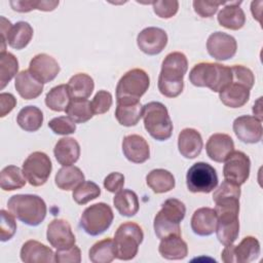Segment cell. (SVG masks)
I'll return each instance as SVG.
<instances>
[{"label": "cell", "mask_w": 263, "mask_h": 263, "mask_svg": "<svg viewBox=\"0 0 263 263\" xmlns=\"http://www.w3.org/2000/svg\"><path fill=\"white\" fill-rule=\"evenodd\" d=\"M218 222L216 234L223 246L232 245L239 234V197L221 196L213 199Z\"/></svg>", "instance_id": "6da1fadb"}, {"label": "cell", "mask_w": 263, "mask_h": 263, "mask_svg": "<svg viewBox=\"0 0 263 263\" xmlns=\"http://www.w3.org/2000/svg\"><path fill=\"white\" fill-rule=\"evenodd\" d=\"M188 70L186 55L180 51L166 54L158 76V89L166 98L178 97L184 88V76Z\"/></svg>", "instance_id": "7a4b0ae2"}, {"label": "cell", "mask_w": 263, "mask_h": 263, "mask_svg": "<svg viewBox=\"0 0 263 263\" xmlns=\"http://www.w3.org/2000/svg\"><path fill=\"white\" fill-rule=\"evenodd\" d=\"M189 80L194 86L208 87L215 92H220L232 82V72L230 67L225 65L202 62L191 69Z\"/></svg>", "instance_id": "3957f363"}, {"label": "cell", "mask_w": 263, "mask_h": 263, "mask_svg": "<svg viewBox=\"0 0 263 263\" xmlns=\"http://www.w3.org/2000/svg\"><path fill=\"white\" fill-rule=\"evenodd\" d=\"M8 211L29 226H38L46 217V203L35 194H15L7 201Z\"/></svg>", "instance_id": "277c9868"}, {"label": "cell", "mask_w": 263, "mask_h": 263, "mask_svg": "<svg viewBox=\"0 0 263 263\" xmlns=\"http://www.w3.org/2000/svg\"><path fill=\"white\" fill-rule=\"evenodd\" d=\"M185 214L186 206L184 202L177 198L166 199L154 218L153 227L156 236L162 239L174 234L181 235L180 223L185 218Z\"/></svg>", "instance_id": "5b68a950"}, {"label": "cell", "mask_w": 263, "mask_h": 263, "mask_svg": "<svg viewBox=\"0 0 263 263\" xmlns=\"http://www.w3.org/2000/svg\"><path fill=\"white\" fill-rule=\"evenodd\" d=\"M144 126L149 135L157 141L172 137L173 122L166 107L160 102H149L143 106Z\"/></svg>", "instance_id": "8992f818"}, {"label": "cell", "mask_w": 263, "mask_h": 263, "mask_svg": "<svg viewBox=\"0 0 263 263\" xmlns=\"http://www.w3.org/2000/svg\"><path fill=\"white\" fill-rule=\"evenodd\" d=\"M144 238V232L135 222H125L119 225L114 234L115 256L119 260L128 261L136 257L139 246Z\"/></svg>", "instance_id": "52a82bcc"}, {"label": "cell", "mask_w": 263, "mask_h": 263, "mask_svg": "<svg viewBox=\"0 0 263 263\" xmlns=\"http://www.w3.org/2000/svg\"><path fill=\"white\" fill-rule=\"evenodd\" d=\"M150 78L143 69H132L121 76L116 85V101H140L148 90Z\"/></svg>", "instance_id": "ba28073f"}, {"label": "cell", "mask_w": 263, "mask_h": 263, "mask_svg": "<svg viewBox=\"0 0 263 263\" xmlns=\"http://www.w3.org/2000/svg\"><path fill=\"white\" fill-rule=\"evenodd\" d=\"M114 214L111 206L98 202L87 206L80 217V227L85 233L97 236L104 233L112 224Z\"/></svg>", "instance_id": "9c48e42d"}, {"label": "cell", "mask_w": 263, "mask_h": 263, "mask_svg": "<svg viewBox=\"0 0 263 263\" xmlns=\"http://www.w3.org/2000/svg\"><path fill=\"white\" fill-rule=\"evenodd\" d=\"M216 170L206 162H196L189 167L186 175V185L190 192L210 193L218 185Z\"/></svg>", "instance_id": "30bf717a"}, {"label": "cell", "mask_w": 263, "mask_h": 263, "mask_svg": "<svg viewBox=\"0 0 263 263\" xmlns=\"http://www.w3.org/2000/svg\"><path fill=\"white\" fill-rule=\"evenodd\" d=\"M52 164L49 156L41 151L31 153L23 163V173L30 185L39 187L44 185L51 173Z\"/></svg>", "instance_id": "8fae6325"}, {"label": "cell", "mask_w": 263, "mask_h": 263, "mask_svg": "<svg viewBox=\"0 0 263 263\" xmlns=\"http://www.w3.org/2000/svg\"><path fill=\"white\" fill-rule=\"evenodd\" d=\"M260 255V242L254 236H246L234 246H225L221 253L222 261L225 263H249L256 260Z\"/></svg>", "instance_id": "7c38bea8"}, {"label": "cell", "mask_w": 263, "mask_h": 263, "mask_svg": "<svg viewBox=\"0 0 263 263\" xmlns=\"http://www.w3.org/2000/svg\"><path fill=\"white\" fill-rule=\"evenodd\" d=\"M251 160L242 151H233L225 160L223 176L226 181L238 186L245 184L250 176Z\"/></svg>", "instance_id": "4fadbf2b"}, {"label": "cell", "mask_w": 263, "mask_h": 263, "mask_svg": "<svg viewBox=\"0 0 263 263\" xmlns=\"http://www.w3.org/2000/svg\"><path fill=\"white\" fill-rule=\"evenodd\" d=\"M209 54L217 61H227L233 58L237 50V43L233 36L224 32H214L206 40Z\"/></svg>", "instance_id": "5bb4252c"}, {"label": "cell", "mask_w": 263, "mask_h": 263, "mask_svg": "<svg viewBox=\"0 0 263 263\" xmlns=\"http://www.w3.org/2000/svg\"><path fill=\"white\" fill-rule=\"evenodd\" d=\"M137 44L141 51L148 55L160 53L167 44V34L157 27L143 29L137 36Z\"/></svg>", "instance_id": "9a60e30c"}, {"label": "cell", "mask_w": 263, "mask_h": 263, "mask_svg": "<svg viewBox=\"0 0 263 263\" xmlns=\"http://www.w3.org/2000/svg\"><path fill=\"white\" fill-rule=\"evenodd\" d=\"M232 128L238 140L243 143L255 144L262 139V120L255 116L242 115L235 118Z\"/></svg>", "instance_id": "2e32d148"}, {"label": "cell", "mask_w": 263, "mask_h": 263, "mask_svg": "<svg viewBox=\"0 0 263 263\" xmlns=\"http://www.w3.org/2000/svg\"><path fill=\"white\" fill-rule=\"evenodd\" d=\"M46 238L50 246L57 250L70 248L76 241L71 225L64 219H54L48 224Z\"/></svg>", "instance_id": "e0dca14e"}, {"label": "cell", "mask_w": 263, "mask_h": 263, "mask_svg": "<svg viewBox=\"0 0 263 263\" xmlns=\"http://www.w3.org/2000/svg\"><path fill=\"white\" fill-rule=\"evenodd\" d=\"M30 73L41 83L52 81L60 73L59 63L46 53L36 54L29 64Z\"/></svg>", "instance_id": "ac0fdd59"}, {"label": "cell", "mask_w": 263, "mask_h": 263, "mask_svg": "<svg viewBox=\"0 0 263 263\" xmlns=\"http://www.w3.org/2000/svg\"><path fill=\"white\" fill-rule=\"evenodd\" d=\"M122 152L134 163H143L150 157L149 145L140 135L125 136L122 140Z\"/></svg>", "instance_id": "d6986e66"}, {"label": "cell", "mask_w": 263, "mask_h": 263, "mask_svg": "<svg viewBox=\"0 0 263 263\" xmlns=\"http://www.w3.org/2000/svg\"><path fill=\"white\" fill-rule=\"evenodd\" d=\"M205 151L213 161L224 162L234 151V142L227 134H214L206 142Z\"/></svg>", "instance_id": "ffe728a7"}, {"label": "cell", "mask_w": 263, "mask_h": 263, "mask_svg": "<svg viewBox=\"0 0 263 263\" xmlns=\"http://www.w3.org/2000/svg\"><path fill=\"white\" fill-rule=\"evenodd\" d=\"M53 251L38 240H27L21 249V260L25 263H52L55 262Z\"/></svg>", "instance_id": "44dd1931"}, {"label": "cell", "mask_w": 263, "mask_h": 263, "mask_svg": "<svg viewBox=\"0 0 263 263\" xmlns=\"http://www.w3.org/2000/svg\"><path fill=\"white\" fill-rule=\"evenodd\" d=\"M33 37V28L27 22H17L12 25L4 38H1V52L6 51V43L14 49L25 48Z\"/></svg>", "instance_id": "7402d4cb"}, {"label": "cell", "mask_w": 263, "mask_h": 263, "mask_svg": "<svg viewBox=\"0 0 263 263\" xmlns=\"http://www.w3.org/2000/svg\"><path fill=\"white\" fill-rule=\"evenodd\" d=\"M201 135L194 128H184L178 136V149L182 156L188 159L197 157L202 150Z\"/></svg>", "instance_id": "603a6c76"}, {"label": "cell", "mask_w": 263, "mask_h": 263, "mask_svg": "<svg viewBox=\"0 0 263 263\" xmlns=\"http://www.w3.org/2000/svg\"><path fill=\"white\" fill-rule=\"evenodd\" d=\"M217 214L214 209L200 208L197 209L191 218V229L199 236H209L216 231Z\"/></svg>", "instance_id": "cb8c5ba5"}, {"label": "cell", "mask_w": 263, "mask_h": 263, "mask_svg": "<svg viewBox=\"0 0 263 263\" xmlns=\"http://www.w3.org/2000/svg\"><path fill=\"white\" fill-rule=\"evenodd\" d=\"M241 1L226 2V5L219 11L217 20L220 26L229 30H239L246 23V14L240 8Z\"/></svg>", "instance_id": "d4e9b609"}, {"label": "cell", "mask_w": 263, "mask_h": 263, "mask_svg": "<svg viewBox=\"0 0 263 263\" xmlns=\"http://www.w3.org/2000/svg\"><path fill=\"white\" fill-rule=\"evenodd\" d=\"M115 118L123 126H135L143 116V106L140 101H116Z\"/></svg>", "instance_id": "484cf974"}, {"label": "cell", "mask_w": 263, "mask_h": 263, "mask_svg": "<svg viewBox=\"0 0 263 263\" xmlns=\"http://www.w3.org/2000/svg\"><path fill=\"white\" fill-rule=\"evenodd\" d=\"M53 154L61 165H72L79 159L80 145L74 138H62L57 142Z\"/></svg>", "instance_id": "4316f807"}, {"label": "cell", "mask_w": 263, "mask_h": 263, "mask_svg": "<svg viewBox=\"0 0 263 263\" xmlns=\"http://www.w3.org/2000/svg\"><path fill=\"white\" fill-rule=\"evenodd\" d=\"M14 87L25 100H34L43 91V83L38 81L29 70H23L15 76Z\"/></svg>", "instance_id": "83f0119b"}, {"label": "cell", "mask_w": 263, "mask_h": 263, "mask_svg": "<svg viewBox=\"0 0 263 263\" xmlns=\"http://www.w3.org/2000/svg\"><path fill=\"white\" fill-rule=\"evenodd\" d=\"M158 252L166 260H182L188 255V246L181 235H170L160 239Z\"/></svg>", "instance_id": "f1b7e54d"}, {"label": "cell", "mask_w": 263, "mask_h": 263, "mask_svg": "<svg viewBox=\"0 0 263 263\" xmlns=\"http://www.w3.org/2000/svg\"><path fill=\"white\" fill-rule=\"evenodd\" d=\"M219 99L229 108H240L249 101L250 89L241 84L231 82L219 92Z\"/></svg>", "instance_id": "f546056e"}, {"label": "cell", "mask_w": 263, "mask_h": 263, "mask_svg": "<svg viewBox=\"0 0 263 263\" xmlns=\"http://www.w3.org/2000/svg\"><path fill=\"white\" fill-rule=\"evenodd\" d=\"M84 181V174L75 165H66L61 167L54 177L55 185L62 190H74Z\"/></svg>", "instance_id": "4dcf8cb0"}, {"label": "cell", "mask_w": 263, "mask_h": 263, "mask_svg": "<svg viewBox=\"0 0 263 263\" xmlns=\"http://www.w3.org/2000/svg\"><path fill=\"white\" fill-rule=\"evenodd\" d=\"M146 183L154 193H165L175 188L176 181L173 174L163 168L152 170L146 176Z\"/></svg>", "instance_id": "1f68e13d"}, {"label": "cell", "mask_w": 263, "mask_h": 263, "mask_svg": "<svg viewBox=\"0 0 263 263\" xmlns=\"http://www.w3.org/2000/svg\"><path fill=\"white\" fill-rule=\"evenodd\" d=\"M113 204L118 213L124 217L135 216L140 208L138 195L129 189H121L116 192L113 198Z\"/></svg>", "instance_id": "d6a6232c"}, {"label": "cell", "mask_w": 263, "mask_h": 263, "mask_svg": "<svg viewBox=\"0 0 263 263\" xmlns=\"http://www.w3.org/2000/svg\"><path fill=\"white\" fill-rule=\"evenodd\" d=\"M18 126L29 133L37 132L43 123V113L36 106H26L16 116Z\"/></svg>", "instance_id": "836d02e7"}, {"label": "cell", "mask_w": 263, "mask_h": 263, "mask_svg": "<svg viewBox=\"0 0 263 263\" xmlns=\"http://www.w3.org/2000/svg\"><path fill=\"white\" fill-rule=\"evenodd\" d=\"M71 99H87L95 88L93 79L85 73H77L67 83Z\"/></svg>", "instance_id": "e575fe53"}, {"label": "cell", "mask_w": 263, "mask_h": 263, "mask_svg": "<svg viewBox=\"0 0 263 263\" xmlns=\"http://www.w3.org/2000/svg\"><path fill=\"white\" fill-rule=\"evenodd\" d=\"M27 179L21 170L16 165L5 166L0 174V186L4 191H13L21 189L26 185Z\"/></svg>", "instance_id": "d590c367"}, {"label": "cell", "mask_w": 263, "mask_h": 263, "mask_svg": "<svg viewBox=\"0 0 263 263\" xmlns=\"http://www.w3.org/2000/svg\"><path fill=\"white\" fill-rule=\"evenodd\" d=\"M88 258L92 263H110L115 256V247L112 238L107 237L105 239L97 241L89 249Z\"/></svg>", "instance_id": "8d00e7d4"}, {"label": "cell", "mask_w": 263, "mask_h": 263, "mask_svg": "<svg viewBox=\"0 0 263 263\" xmlns=\"http://www.w3.org/2000/svg\"><path fill=\"white\" fill-rule=\"evenodd\" d=\"M65 112L75 123H84L95 115L87 99H71Z\"/></svg>", "instance_id": "74e56055"}, {"label": "cell", "mask_w": 263, "mask_h": 263, "mask_svg": "<svg viewBox=\"0 0 263 263\" xmlns=\"http://www.w3.org/2000/svg\"><path fill=\"white\" fill-rule=\"evenodd\" d=\"M71 101L67 84H60L52 87L45 96V105L52 111H65Z\"/></svg>", "instance_id": "f35d334b"}, {"label": "cell", "mask_w": 263, "mask_h": 263, "mask_svg": "<svg viewBox=\"0 0 263 263\" xmlns=\"http://www.w3.org/2000/svg\"><path fill=\"white\" fill-rule=\"evenodd\" d=\"M18 61L11 52H0V88L3 89L17 75Z\"/></svg>", "instance_id": "ab89813d"}, {"label": "cell", "mask_w": 263, "mask_h": 263, "mask_svg": "<svg viewBox=\"0 0 263 263\" xmlns=\"http://www.w3.org/2000/svg\"><path fill=\"white\" fill-rule=\"evenodd\" d=\"M101 195V188L92 181H83L72 193L74 201L78 204H85Z\"/></svg>", "instance_id": "60d3db41"}, {"label": "cell", "mask_w": 263, "mask_h": 263, "mask_svg": "<svg viewBox=\"0 0 263 263\" xmlns=\"http://www.w3.org/2000/svg\"><path fill=\"white\" fill-rule=\"evenodd\" d=\"M48 127L55 134L67 136L74 134L76 130V123L68 116L54 117L48 122Z\"/></svg>", "instance_id": "b9f144b4"}, {"label": "cell", "mask_w": 263, "mask_h": 263, "mask_svg": "<svg viewBox=\"0 0 263 263\" xmlns=\"http://www.w3.org/2000/svg\"><path fill=\"white\" fill-rule=\"evenodd\" d=\"M230 69L232 72V82L241 84L251 90L255 83V76L252 70L242 65H234Z\"/></svg>", "instance_id": "7bdbcfd3"}, {"label": "cell", "mask_w": 263, "mask_h": 263, "mask_svg": "<svg viewBox=\"0 0 263 263\" xmlns=\"http://www.w3.org/2000/svg\"><path fill=\"white\" fill-rule=\"evenodd\" d=\"M1 224H0V239L1 241L9 240L16 231V223L14 216L5 210H1Z\"/></svg>", "instance_id": "ee69618b"}, {"label": "cell", "mask_w": 263, "mask_h": 263, "mask_svg": "<svg viewBox=\"0 0 263 263\" xmlns=\"http://www.w3.org/2000/svg\"><path fill=\"white\" fill-rule=\"evenodd\" d=\"M112 103H113L112 95L109 91L104 90V89L99 90L95 95L92 101L90 102L93 114L101 115V114L106 113L111 108Z\"/></svg>", "instance_id": "f6af8a7d"}, {"label": "cell", "mask_w": 263, "mask_h": 263, "mask_svg": "<svg viewBox=\"0 0 263 263\" xmlns=\"http://www.w3.org/2000/svg\"><path fill=\"white\" fill-rule=\"evenodd\" d=\"M154 13L161 18L173 17L179 9V2L176 0H159L152 2Z\"/></svg>", "instance_id": "bcb514c9"}, {"label": "cell", "mask_w": 263, "mask_h": 263, "mask_svg": "<svg viewBox=\"0 0 263 263\" xmlns=\"http://www.w3.org/2000/svg\"><path fill=\"white\" fill-rule=\"evenodd\" d=\"M226 2L222 1H201V0H195L193 1V8L194 11L201 17H211L213 16L220 5L225 4Z\"/></svg>", "instance_id": "7dc6e473"}, {"label": "cell", "mask_w": 263, "mask_h": 263, "mask_svg": "<svg viewBox=\"0 0 263 263\" xmlns=\"http://www.w3.org/2000/svg\"><path fill=\"white\" fill-rule=\"evenodd\" d=\"M54 259L58 263H79L81 261V252L80 249L74 245L67 249L57 250Z\"/></svg>", "instance_id": "c3c4849f"}, {"label": "cell", "mask_w": 263, "mask_h": 263, "mask_svg": "<svg viewBox=\"0 0 263 263\" xmlns=\"http://www.w3.org/2000/svg\"><path fill=\"white\" fill-rule=\"evenodd\" d=\"M124 176L121 173L113 172L104 179V187L111 193H116L123 188Z\"/></svg>", "instance_id": "681fc988"}, {"label": "cell", "mask_w": 263, "mask_h": 263, "mask_svg": "<svg viewBox=\"0 0 263 263\" xmlns=\"http://www.w3.org/2000/svg\"><path fill=\"white\" fill-rule=\"evenodd\" d=\"M16 105V99L12 93L9 92H1L0 95V117H5L8 113H10Z\"/></svg>", "instance_id": "f907efd6"}, {"label": "cell", "mask_w": 263, "mask_h": 263, "mask_svg": "<svg viewBox=\"0 0 263 263\" xmlns=\"http://www.w3.org/2000/svg\"><path fill=\"white\" fill-rule=\"evenodd\" d=\"M11 8L17 12H29L33 9L40 8V1L35 0H16V1H9Z\"/></svg>", "instance_id": "816d5d0a"}, {"label": "cell", "mask_w": 263, "mask_h": 263, "mask_svg": "<svg viewBox=\"0 0 263 263\" xmlns=\"http://www.w3.org/2000/svg\"><path fill=\"white\" fill-rule=\"evenodd\" d=\"M261 99L262 98H259L257 100V102L254 104L253 106V112L255 114V117H257L258 119L262 120V108H261Z\"/></svg>", "instance_id": "f5cc1de1"}]
</instances>
